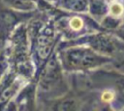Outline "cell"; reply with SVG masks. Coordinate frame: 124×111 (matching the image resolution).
Wrapping results in <instances>:
<instances>
[{
	"label": "cell",
	"mask_w": 124,
	"mask_h": 111,
	"mask_svg": "<svg viewBox=\"0 0 124 111\" xmlns=\"http://www.w3.org/2000/svg\"><path fill=\"white\" fill-rule=\"evenodd\" d=\"M71 26L74 28V29H79L81 26H82V21L80 20V18H74L71 21Z\"/></svg>",
	"instance_id": "obj_4"
},
{
	"label": "cell",
	"mask_w": 124,
	"mask_h": 111,
	"mask_svg": "<svg viewBox=\"0 0 124 111\" xmlns=\"http://www.w3.org/2000/svg\"><path fill=\"white\" fill-rule=\"evenodd\" d=\"M65 4L75 11H82L86 8V0H65Z\"/></svg>",
	"instance_id": "obj_2"
},
{
	"label": "cell",
	"mask_w": 124,
	"mask_h": 111,
	"mask_svg": "<svg viewBox=\"0 0 124 111\" xmlns=\"http://www.w3.org/2000/svg\"><path fill=\"white\" fill-rule=\"evenodd\" d=\"M14 5L17 8H20V9H27L28 8V5L29 3L25 0H15L14 1Z\"/></svg>",
	"instance_id": "obj_3"
},
{
	"label": "cell",
	"mask_w": 124,
	"mask_h": 111,
	"mask_svg": "<svg viewBox=\"0 0 124 111\" xmlns=\"http://www.w3.org/2000/svg\"><path fill=\"white\" fill-rule=\"evenodd\" d=\"M122 7L119 5V4H113L112 6H111V9H110V11H111V13L113 14V15H120L121 13H122Z\"/></svg>",
	"instance_id": "obj_5"
},
{
	"label": "cell",
	"mask_w": 124,
	"mask_h": 111,
	"mask_svg": "<svg viewBox=\"0 0 124 111\" xmlns=\"http://www.w3.org/2000/svg\"><path fill=\"white\" fill-rule=\"evenodd\" d=\"M101 58L88 50L71 51L66 56V61L71 67L89 68L94 67L101 62Z\"/></svg>",
	"instance_id": "obj_1"
}]
</instances>
